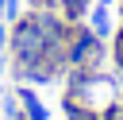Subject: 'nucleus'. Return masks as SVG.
Segmentation results:
<instances>
[{
	"label": "nucleus",
	"instance_id": "nucleus-12",
	"mask_svg": "<svg viewBox=\"0 0 123 120\" xmlns=\"http://www.w3.org/2000/svg\"><path fill=\"white\" fill-rule=\"evenodd\" d=\"M119 105H123V97H119Z\"/></svg>",
	"mask_w": 123,
	"mask_h": 120
},
{
	"label": "nucleus",
	"instance_id": "nucleus-9",
	"mask_svg": "<svg viewBox=\"0 0 123 120\" xmlns=\"http://www.w3.org/2000/svg\"><path fill=\"white\" fill-rule=\"evenodd\" d=\"M31 8H54V0H27Z\"/></svg>",
	"mask_w": 123,
	"mask_h": 120
},
{
	"label": "nucleus",
	"instance_id": "nucleus-4",
	"mask_svg": "<svg viewBox=\"0 0 123 120\" xmlns=\"http://www.w3.org/2000/svg\"><path fill=\"white\" fill-rule=\"evenodd\" d=\"M15 101H19V108H23V116H27V120H50L46 105L38 101V93H35L31 85H19V89H15Z\"/></svg>",
	"mask_w": 123,
	"mask_h": 120
},
{
	"label": "nucleus",
	"instance_id": "nucleus-5",
	"mask_svg": "<svg viewBox=\"0 0 123 120\" xmlns=\"http://www.w3.org/2000/svg\"><path fill=\"white\" fill-rule=\"evenodd\" d=\"M85 19H88V27H92V35H96V39H111V35H115V27H111V12H108L104 4H96Z\"/></svg>",
	"mask_w": 123,
	"mask_h": 120
},
{
	"label": "nucleus",
	"instance_id": "nucleus-10",
	"mask_svg": "<svg viewBox=\"0 0 123 120\" xmlns=\"http://www.w3.org/2000/svg\"><path fill=\"white\" fill-rule=\"evenodd\" d=\"M0 27H4V0H0Z\"/></svg>",
	"mask_w": 123,
	"mask_h": 120
},
{
	"label": "nucleus",
	"instance_id": "nucleus-2",
	"mask_svg": "<svg viewBox=\"0 0 123 120\" xmlns=\"http://www.w3.org/2000/svg\"><path fill=\"white\" fill-rule=\"evenodd\" d=\"M65 97H73L77 105L92 108V112H108L111 105H119V89L115 77L100 74V70H69L65 77Z\"/></svg>",
	"mask_w": 123,
	"mask_h": 120
},
{
	"label": "nucleus",
	"instance_id": "nucleus-3",
	"mask_svg": "<svg viewBox=\"0 0 123 120\" xmlns=\"http://www.w3.org/2000/svg\"><path fill=\"white\" fill-rule=\"evenodd\" d=\"M100 62H104V39H96L88 23H69L65 70H100Z\"/></svg>",
	"mask_w": 123,
	"mask_h": 120
},
{
	"label": "nucleus",
	"instance_id": "nucleus-8",
	"mask_svg": "<svg viewBox=\"0 0 123 120\" xmlns=\"http://www.w3.org/2000/svg\"><path fill=\"white\" fill-rule=\"evenodd\" d=\"M23 15V0H4V23H15Z\"/></svg>",
	"mask_w": 123,
	"mask_h": 120
},
{
	"label": "nucleus",
	"instance_id": "nucleus-1",
	"mask_svg": "<svg viewBox=\"0 0 123 120\" xmlns=\"http://www.w3.org/2000/svg\"><path fill=\"white\" fill-rule=\"evenodd\" d=\"M8 50H12L15 66H38V62H50V66L65 70V50H54V46L46 43V35L38 31V23H35V15H31V12H27V15H19V19L12 23Z\"/></svg>",
	"mask_w": 123,
	"mask_h": 120
},
{
	"label": "nucleus",
	"instance_id": "nucleus-6",
	"mask_svg": "<svg viewBox=\"0 0 123 120\" xmlns=\"http://www.w3.org/2000/svg\"><path fill=\"white\" fill-rule=\"evenodd\" d=\"M88 8H92V0H54V12H58L65 23H81V19L88 15Z\"/></svg>",
	"mask_w": 123,
	"mask_h": 120
},
{
	"label": "nucleus",
	"instance_id": "nucleus-11",
	"mask_svg": "<svg viewBox=\"0 0 123 120\" xmlns=\"http://www.w3.org/2000/svg\"><path fill=\"white\" fill-rule=\"evenodd\" d=\"M100 4H104V8H111V4H115V0H100Z\"/></svg>",
	"mask_w": 123,
	"mask_h": 120
},
{
	"label": "nucleus",
	"instance_id": "nucleus-7",
	"mask_svg": "<svg viewBox=\"0 0 123 120\" xmlns=\"http://www.w3.org/2000/svg\"><path fill=\"white\" fill-rule=\"evenodd\" d=\"M62 112H65V120H100V112H92V108L77 105L73 97H65V101H62Z\"/></svg>",
	"mask_w": 123,
	"mask_h": 120
}]
</instances>
